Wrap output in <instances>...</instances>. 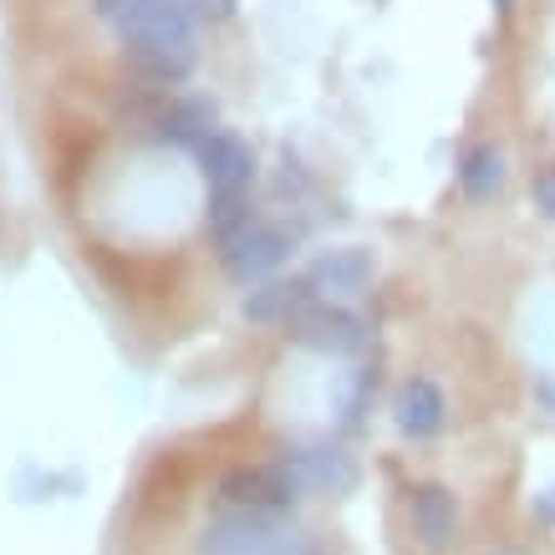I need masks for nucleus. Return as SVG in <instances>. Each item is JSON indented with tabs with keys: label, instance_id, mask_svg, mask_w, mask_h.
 <instances>
[{
	"label": "nucleus",
	"instance_id": "obj_1",
	"mask_svg": "<svg viewBox=\"0 0 555 555\" xmlns=\"http://www.w3.org/2000/svg\"><path fill=\"white\" fill-rule=\"evenodd\" d=\"M122 62L138 77H149V82H164V87L189 82V72L199 62L194 16L189 11H169V16H153L143 26H128L122 31Z\"/></svg>",
	"mask_w": 555,
	"mask_h": 555
},
{
	"label": "nucleus",
	"instance_id": "obj_2",
	"mask_svg": "<svg viewBox=\"0 0 555 555\" xmlns=\"http://www.w3.org/2000/svg\"><path fill=\"white\" fill-rule=\"evenodd\" d=\"M199 555H317V545L286 515L224 509L199 530Z\"/></svg>",
	"mask_w": 555,
	"mask_h": 555
},
{
	"label": "nucleus",
	"instance_id": "obj_3",
	"mask_svg": "<svg viewBox=\"0 0 555 555\" xmlns=\"http://www.w3.org/2000/svg\"><path fill=\"white\" fill-rule=\"evenodd\" d=\"M301 500L296 479L286 474V464H240L219 479V505L224 509H250V515H286Z\"/></svg>",
	"mask_w": 555,
	"mask_h": 555
},
{
	"label": "nucleus",
	"instance_id": "obj_4",
	"mask_svg": "<svg viewBox=\"0 0 555 555\" xmlns=\"http://www.w3.org/2000/svg\"><path fill=\"white\" fill-rule=\"evenodd\" d=\"M291 255L286 230H275L266 219H240L230 235H219V260L235 281H260L266 270H275Z\"/></svg>",
	"mask_w": 555,
	"mask_h": 555
},
{
	"label": "nucleus",
	"instance_id": "obj_5",
	"mask_svg": "<svg viewBox=\"0 0 555 555\" xmlns=\"http://www.w3.org/2000/svg\"><path fill=\"white\" fill-rule=\"evenodd\" d=\"M199 164H204V179H209V194H215V209H235L240 194L255 179L250 143L240 133H209L199 143Z\"/></svg>",
	"mask_w": 555,
	"mask_h": 555
},
{
	"label": "nucleus",
	"instance_id": "obj_6",
	"mask_svg": "<svg viewBox=\"0 0 555 555\" xmlns=\"http://www.w3.org/2000/svg\"><path fill=\"white\" fill-rule=\"evenodd\" d=\"M286 474L296 479L301 494H352L357 489V459L347 449H332V443H306V449H291L281 454Z\"/></svg>",
	"mask_w": 555,
	"mask_h": 555
},
{
	"label": "nucleus",
	"instance_id": "obj_7",
	"mask_svg": "<svg viewBox=\"0 0 555 555\" xmlns=\"http://www.w3.org/2000/svg\"><path fill=\"white\" fill-rule=\"evenodd\" d=\"M362 337H367L362 317L341 311V306H311L306 317L291 321V341H296V347H306V352L347 357V352H357V347H362Z\"/></svg>",
	"mask_w": 555,
	"mask_h": 555
},
{
	"label": "nucleus",
	"instance_id": "obj_8",
	"mask_svg": "<svg viewBox=\"0 0 555 555\" xmlns=\"http://www.w3.org/2000/svg\"><path fill=\"white\" fill-rule=\"evenodd\" d=\"M311 306H317V286L306 275H296V281H266V286H255L245 296V317L266 321V326H291Z\"/></svg>",
	"mask_w": 555,
	"mask_h": 555
},
{
	"label": "nucleus",
	"instance_id": "obj_9",
	"mask_svg": "<svg viewBox=\"0 0 555 555\" xmlns=\"http://www.w3.org/2000/svg\"><path fill=\"white\" fill-rule=\"evenodd\" d=\"M408 515H413V530H418L423 545H428V551H443V545L454 540V530H459V500H454V489L418 485L413 494H408Z\"/></svg>",
	"mask_w": 555,
	"mask_h": 555
},
{
	"label": "nucleus",
	"instance_id": "obj_10",
	"mask_svg": "<svg viewBox=\"0 0 555 555\" xmlns=\"http://www.w3.org/2000/svg\"><path fill=\"white\" fill-rule=\"evenodd\" d=\"M392 418H398V428H403L408 438H434L438 428L449 423V398H443V387L438 383L413 377V383H403V392H398Z\"/></svg>",
	"mask_w": 555,
	"mask_h": 555
},
{
	"label": "nucleus",
	"instance_id": "obj_11",
	"mask_svg": "<svg viewBox=\"0 0 555 555\" xmlns=\"http://www.w3.org/2000/svg\"><path fill=\"white\" fill-rule=\"evenodd\" d=\"M306 281L317 286V296H357L372 281V255L362 245H341L326 250L317 266L306 270Z\"/></svg>",
	"mask_w": 555,
	"mask_h": 555
},
{
	"label": "nucleus",
	"instance_id": "obj_12",
	"mask_svg": "<svg viewBox=\"0 0 555 555\" xmlns=\"http://www.w3.org/2000/svg\"><path fill=\"white\" fill-rule=\"evenodd\" d=\"M209 122H215V102L204 98H184L169 102L149 118V138L153 143H204L209 138Z\"/></svg>",
	"mask_w": 555,
	"mask_h": 555
},
{
	"label": "nucleus",
	"instance_id": "obj_13",
	"mask_svg": "<svg viewBox=\"0 0 555 555\" xmlns=\"http://www.w3.org/2000/svg\"><path fill=\"white\" fill-rule=\"evenodd\" d=\"M459 184L469 199H494L500 184H505V153L494 149V143H479V149L464 153V164H459Z\"/></svg>",
	"mask_w": 555,
	"mask_h": 555
},
{
	"label": "nucleus",
	"instance_id": "obj_14",
	"mask_svg": "<svg viewBox=\"0 0 555 555\" xmlns=\"http://www.w3.org/2000/svg\"><path fill=\"white\" fill-rule=\"evenodd\" d=\"M92 11H98L102 21H113L118 31H128V26H143V21H153V16L189 11V0H92ZM189 16H194V11H189Z\"/></svg>",
	"mask_w": 555,
	"mask_h": 555
},
{
	"label": "nucleus",
	"instance_id": "obj_15",
	"mask_svg": "<svg viewBox=\"0 0 555 555\" xmlns=\"http://www.w3.org/2000/svg\"><path fill=\"white\" fill-rule=\"evenodd\" d=\"M535 204L555 219V164H551V169H540V173H535Z\"/></svg>",
	"mask_w": 555,
	"mask_h": 555
},
{
	"label": "nucleus",
	"instance_id": "obj_16",
	"mask_svg": "<svg viewBox=\"0 0 555 555\" xmlns=\"http://www.w3.org/2000/svg\"><path fill=\"white\" fill-rule=\"evenodd\" d=\"M189 11H194V21H224L235 11V0H189Z\"/></svg>",
	"mask_w": 555,
	"mask_h": 555
},
{
	"label": "nucleus",
	"instance_id": "obj_17",
	"mask_svg": "<svg viewBox=\"0 0 555 555\" xmlns=\"http://www.w3.org/2000/svg\"><path fill=\"white\" fill-rule=\"evenodd\" d=\"M540 509H545V515H555V489H545V494H540Z\"/></svg>",
	"mask_w": 555,
	"mask_h": 555
},
{
	"label": "nucleus",
	"instance_id": "obj_18",
	"mask_svg": "<svg viewBox=\"0 0 555 555\" xmlns=\"http://www.w3.org/2000/svg\"><path fill=\"white\" fill-rule=\"evenodd\" d=\"M489 555H525V551H509V545H500V551H489Z\"/></svg>",
	"mask_w": 555,
	"mask_h": 555
},
{
	"label": "nucleus",
	"instance_id": "obj_19",
	"mask_svg": "<svg viewBox=\"0 0 555 555\" xmlns=\"http://www.w3.org/2000/svg\"><path fill=\"white\" fill-rule=\"evenodd\" d=\"M494 5H509V0H494Z\"/></svg>",
	"mask_w": 555,
	"mask_h": 555
}]
</instances>
